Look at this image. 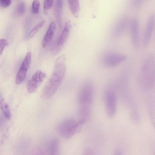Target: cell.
Masks as SVG:
<instances>
[{
    "label": "cell",
    "mask_w": 155,
    "mask_h": 155,
    "mask_svg": "<svg viewBox=\"0 0 155 155\" xmlns=\"http://www.w3.org/2000/svg\"><path fill=\"white\" fill-rule=\"evenodd\" d=\"M53 0H45L44 1V12L45 14L47 15L48 11L51 8L54 3Z\"/></svg>",
    "instance_id": "ac0fdd59"
},
{
    "label": "cell",
    "mask_w": 155,
    "mask_h": 155,
    "mask_svg": "<svg viewBox=\"0 0 155 155\" xmlns=\"http://www.w3.org/2000/svg\"><path fill=\"white\" fill-rule=\"evenodd\" d=\"M40 7V3L38 0H34L32 4L31 12L33 14L38 13L39 11Z\"/></svg>",
    "instance_id": "d6986e66"
},
{
    "label": "cell",
    "mask_w": 155,
    "mask_h": 155,
    "mask_svg": "<svg viewBox=\"0 0 155 155\" xmlns=\"http://www.w3.org/2000/svg\"><path fill=\"white\" fill-rule=\"evenodd\" d=\"M105 106L107 117L111 118L115 115L117 110V98L116 93L112 88H108L104 95Z\"/></svg>",
    "instance_id": "5b68a950"
},
{
    "label": "cell",
    "mask_w": 155,
    "mask_h": 155,
    "mask_svg": "<svg viewBox=\"0 0 155 155\" xmlns=\"http://www.w3.org/2000/svg\"><path fill=\"white\" fill-rule=\"evenodd\" d=\"M60 143L59 139L54 138L51 140L48 148V155H59Z\"/></svg>",
    "instance_id": "4fadbf2b"
},
{
    "label": "cell",
    "mask_w": 155,
    "mask_h": 155,
    "mask_svg": "<svg viewBox=\"0 0 155 155\" xmlns=\"http://www.w3.org/2000/svg\"><path fill=\"white\" fill-rule=\"evenodd\" d=\"M71 25L70 21H68L66 22L64 28L57 42L58 46L63 45L67 40L71 30Z\"/></svg>",
    "instance_id": "5bb4252c"
},
{
    "label": "cell",
    "mask_w": 155,
    "mask_h": 155,
    "mask_svg": "<svg viewBox=\"0 0 155 155\" xmlns=\"http://www.w3.org/2000/svg\"><path fill=\"white\" fill-rule=\"evenodd\" d=\"M31 52L28 51L27 53L17 74L15 80L17 84H21L25 78L31 62Z\"/></svg>",
    "instance_id": "ba28073f"
},
{
    "label": "cell",
    "mask_w": 155,
    "mask_h": 155,
    "mask_svg": "<svg viewBox=\"0 0 155 155\" xmlns=\"http://www.w3.org/2000/svg\"><path fill=\"white\" fill-rule=\"evenodd\" d=\"M83 126L78 120L68 119L60 123L57 127V130L61 137L68 139L80 131Z\"/></svg>",
    "instance_id": "277c9868"
},
{
    "label": "cell",
    "mask_w": 155,
    "mask_h": 155,
    "mask_svg": "<svg viewBox=\"0 0 155 155\" xmlns=\"http://www.w3.org/2000/svg\"><path fill=\"white\" fill-rule=\"evenodd\" d=\"M142 1L140 0L133 1L131 3V5L133 8H137L140 6L142 4Z\"/></svg>",
    "instance_id": "cb8c5ba5"
},
{
    "label": "cell",
    "mask_w": 155,
    "mask_h": 155,
    "mask_svg": "<svg viewBox=\"0 0 155 155\" xmlns=\"http://www.w3.org/2000/svg\"><path fill=\"white\" fill-rule=\"evenodd\" d=\"M9 45V43L5 39H0V56L2 54L4 48Z\"/></svg>",
    "instance_id": "44dd1931"
},
{
    "label": "cell",
    "mask_w": 155,
    "mask_h": 155,
    "mask_svg": "<svg viewBox=\"0 0 155 155\" xmlns=\"http://www.w3.org/2000/svg\"><path fill=\"white\" fill-rule=\"evenodd\" d=\"M114 155H123L122 152L119 150H117L115 152Z\"/></svg>",
    "instance_id": "484cf974"
},
{
    "label": "cell",
    "mask_w": 155,
    "mask_h": 155,
    "mask_svg": "<svg viewBox=\"0 0 155 155\" xmlns=\"http://www.w3.org/2000/svg\"><path fill=\"white\" fill-rule=\"evenodd\" d=\"M82 155H94V154L91 149L89 148H87L84 151Z\"/></svg>",
    "instance_id": "d4e9b609"
},
{
    "label": "cell",
    "mask_w": 155,
    "mask_h": 155,
    "mask_svg": "<svg viewBox=\"0 0 155 155\" xmlns=\"http://www.w3.org/2000/svg\"><path fill=\"white\" fill-rule=\"evenodd\" d=\"M66 58L64 54L55 60L53 73L45 85L41 93V98L44 100L51 98L56 92L65 77L66 70Z\"/></svg>",
    "instance_id": "6da1fadb"
},
{
    "label": "cell",
    "mask_w": 155,
    "mask_h": 155,
    "mask_svg": "<svg viewBox=\"0 0 155 155\" xmlns=\"http://www.w3.org/2000/svg\"><path fill=\"white\" fill-rule=\"evenodd\" d=\"M131 118L133 122L135 124H138L140 121V117L138 113L134 111L131 114Z\"/></svg>",
    "instance_id": "7402d4cb"
},
{
    "label": "cell",
    "mask_w": 155,
    "mask_h": 155,
    "mask_svg": "<svg viewBox=\"0 0 155 155\" xmlns=\"http://www.w3.org/2000/svg\"><path fill=\"white\" fill-rule=\"evenodd\" d=\"M130 30L133 46L137 48L139 45V22L137 18H134L132 20Z\"/></svg>",
    "instance_id": "8fae6325"
},
{
    "label": "cell",
    "mask_w": 155,
    "mask_h": 155,
    "mask_svg": "<svg viewBox=\"0 0 155 155\" xmlns=\"http://www.w3.org/2000/svg\"><path fill=\"white\" fill-rule=\"evenodd\" d=\"M129 21L128 17L123 15L119 18L114 23L111 29L112 36L117 37L120 36L125 31Z\"/></svg>",
    "instance_id": "9c48e42d"
},
{
    "label": "cell",
    "mask_w": 155,
    "mask_h": 155,
    "mask_svg": "<svg viewBox=\"0 0 155 155\" xmlns=\"http://www.w3.org/2000/svg\"><path fill=\"white\" fill-rule=\"evenodd\" d=\"M154 69V58L152 55H150L145 59L143 65L140 81L143 88L150 89L153 82Z\"/></svg>",
    "instance_id": "3957f363"
},
{
    "label": "cell",
    "mask_w": 155,
    "mask_h": 155,
    "mask_svg": "<svg viewBox=\"0 0 155 155\" xmlns=\"http://www.w3.org/2000/svg\"><path fill=\"white\" fill-rule=\"evenodd\" d=\"M155 22L154 14H151L147 21L143 37V44L145 47L149 45L154 31Z\"/></svg>",
    "instance_id": "30bf717a"
},
{
    "label": "cell",
    "mask_w": 155,
    "mask_h": 155,
    "mask_svg": "<svg viewBox=\"0 0 155 155\" xmlns=\"http://www.w3.org/2000/svg\"><path fill=\"white\" fill-rule=\"evenodd\" d=\"M46 77V74L39 70L36 71L28 82L26 88L30 93H33L37 90Z\"/></svg>",
    "instance_id": "8992f818"
},
{
    "label": "cell",
    "mask_w": 155,
    "mask_h": 155,
    "mask_svg": "<svg viewBox=\"0 0 155 155\" xmlns=\"http://www.w3.org/2000/svg\"><path fill=\"white\" fill-rule=\"evenodd\" d=\"M68 3L72 14L75 18H78L80 9L79 1L69 0Z\"/></svg>",
    "instance_id": "9a60e30c"
},
{
    "label": "cell",
    "mask_w": 155,
    "mask_h": 155,
    "mask_svg": "<svg viewBox=\"0 0 155 155\" xmlns=\"http://www.w3.org/2000/svg\"><path fill=\"white\" fill-rule=\"evenodd\" d=\"M11 1L9 0H0V5L2 7L7 8L11 5Z\"/></svg>",
    "instance_id": "603a6c76"
},
{
    "label": "cell",
    "mask_w": 155,
    "mask_h": 155,
    "mask_svg": "<svg viewBox=\"0 0 155 155\" xmlns=\"http://www.w3.org/2000/svg\"><path fill=\"white\" fill-rule=\"evenodd\" d=\"M1 109L5 117L8 120L11 119L12 114L9 106L4 99H2L0 102Z\"/></svg>",
    "instance_id": "e0dca14e"
},
{
    "label": "cell",
    "mask_w": 155,
    "mask_h": 155,
    "mask_svg": "<svg viewBox=\"0 0 155 155\" xmlns=\"http://www.w3.org/2000/svg\"><path fill=\"white\" fill-rule=\"evenodd\" d=\"M25 4L23 2H21L18 5L16 8L17 13L19 15L23 14L25 12Z\"/></svg>",
    "instance_id": "ffe728a7"
},
{
    "label": "cell",
    "mask_w": 155,
    "mask_h": 155,
    "mask_svg": "<svg viewBox=\"0 0 155 155\" xmlns=\"http://www.w3.org/2000/svg\"><path fill=\"white\" fill-rule=\"evenodd\" d=\"M5 139V135H3V136L2 137V138L1 139V143L2 144H3V143L4 140Z\"/></svg>",
    "instance_id": "4316f807"
},
{
    "label": "cell",
    "mask_w": 155,
    "mask_h": 155,
    "mask_svg": "<svg viewBox=\"0 0 155 155\" xmlns=\"http://www.w3.org/2000/svg\"><path fill=\"white\" fill-rule=\"evenodd\" d=\"M125 55L116 53H109L105 54L102 58V61L106 66L112 68L115 67L126 59Z\"/></svg>",
    "instance_id": "52a82bcc"
},
{
    "label": "cell",
    "mask_w": 155,
    "mask_h": 155,
    "mask_svg": "<svg viewBox=\"0 0 155 155\" xmlns=\"http://www.w3.org/2000/svg\"><path fill=\"white\" fill-rule=\"evenodd\" d=\"M94 96L93 84L91 81H87L81 86L78 96L79 119L86 122L90 117Z\"/></svg>",
    "instance_id": "7a4b0ae2"
},
{
    "label": "cell",
    "mask_w": 155,
    "mask_h": 155,
    "mask_svg": "<svg viewBox=\"0 0 155 155\" xmlns=\"http://www.w3.org/2000/svg\"><path fill=\"white\" fill-rule=\"evenodd\" d=\"M45 23V20H43L38 22L31 30L27 37L28 39L33 38L43 27Z\"/></svg>",
    "instance_id": "2e32d148"
},
{
    "label": "cell",
    "mask_w": 155,
    "mask_h": 155,
    "mask_svg": "<svg viewBox=\"0 0 155 155\" xmlns=\"http://www.w3.org/2000/svg\"><path fill=\"white\" fill-rule=\"evenodd\" d=\"M57 23L52 22L49 25L47 31L43 39L42 46L43 48L47 47L51 42L55 31Z\"/></svg>",
    "instance_id": "7c38bea8"
}]
</instances>
